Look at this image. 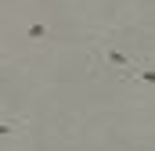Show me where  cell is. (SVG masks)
Instances as JSON below:
<instances>
[{
	"label": "cell",
	"mask_w": 155,
	"mask_h": 151,
	"mask_svg": "<svg viewBox=\"0 0 155 151\" xmlns=\"http://www.w3.org/2000/svg\"><path fill=\"white\" fill-rule=\"evenodd\" d=\"M123 83H134V86H155V65H137L123 76Z\"/></svg>",
	"instance_id": "obj_1"
},
{
	"label": "cell",
	"mask_w": 155,
	"mask_h": 151,
	"mask_svg": "<svg viewBox=\"0 0 155 151\" xmlns=\"http://www.w3.org/2000/svg\"><path fill=\"white\" fill-rule=\"evenodd\" d=\"M25 36H29V40H43V36H47V25H43V22H33V25L25 29Z\"/></svg>",
	"instance_id": "obj_2"
}]
</instances>
